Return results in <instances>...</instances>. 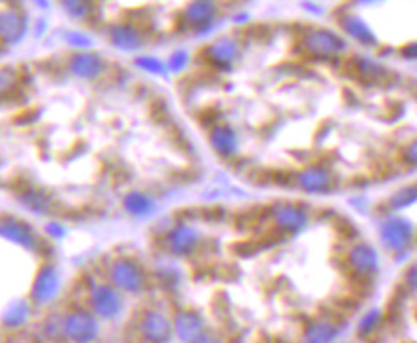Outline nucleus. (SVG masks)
Masks as SVG:
<instances>
[{
	"instance_id": "nucleus-1",
	"label": "nucleus",
	"mask_w": 417,
	"mask_h": 343,
	"mask_svg": "<svg viewBox=\"0 0 417 343\" xmlns=\"http://www.w3.org/2000/svg\"><path fill=\"white\" fill-rule=\"evenodd\" d=\"M379 240L392 255H406L413 246V227L400 215H390L379 225Z\"/></svg>"
},
{
	"instance_id": "nucleus-2",
	"label": "nucleus",
	"mask_w": 417,
	"mask_h": 343,
	"mask_svg": "<svg viewBox=\"0 0 417 343\" xmlns=\"http://www.w3.org/2000/svg\"><path fill=\"white\" fill-rule=\"evenodd\" d=\"M270 213H272L276 227L283 230V232H301V230L307 228L308 220H310V211L302 204L278 201V204H274Z\"/></svg>"
},
{
	"instance_id": "nucleus-3",
	"label": "nucleus",
	"mask_w": 417,
	"mask_h": 343,
	"mask_svg": "<svg viewBox=\"0 0 417 343\" xmlns=\"http://www.w3.org/2000/svg\"><path fill=\"white\" fill-rule=\"evenodd\" d=\"M295 186L304 194H329L335 188V179L328 167L308 165L295 175Z\"/></svg>"
},
{
	"instance_id": "nucleus-4",
	"label": "nucleus",
	"mask_w": 417,
	"mask_h": 343,
	"mask_svg": "<svg viewBox=\"0 0 417 343\" xmlns=\"http://www.w3.org/2000/svg\"><path fill=\"white\" fill-rule=\"evenodd\" d=\"M199 242H201V232L188 223H180L177 227H172L165 236V246L177 257H190L195 254Z\"/></svg>"
},
{
	"instance_id": "nucleus-5",
	"label": "nucleus",
	"mask_w": 417,
	"mask_h": 343,
	"mask_svg": "<svg viewBox=\"0 0 417 343\" xmlns=\"http://www.w3.org/2000/svg\"><path fill=\"white\" fill-rule=\"evenodd\" d=\"M347 263L358 278H373L379 273V254L368 242H358L350 247Z\"/></svg>"
},
{
	"instance_id": "nucleus-6",
	"label": "nucleus",
	"mask_w": 417,
	"mask_h": 343,
	"mask_svg": "<svg viewBox=\"0 0 417 343\" xmlns=\"http://www.w3.org/2000/svg\"><path fill=\"white\" fill-rule=\"evenodd\" d=\"M304 49L310 52L316 58H335L347 49V42L342 41L341 37L331 31H323V29H318V31H310L304 39Z\"/></svg>"
},
{
	"instance_id": "nucleus-7",
	"label": "nucleus",
	"mask_w": 417,
	"mask_h": 343,
	"mask_svg": "<svg viewBox=\"0 0 417 343\" xmlns=\"http://www.w3.org/2000/svg\"><path fill=\"white\" fill-rule=\"evenodd\" d=\"M172 330L184 342H209L205 330V318L198 311H178L172 320Z\"/></svg>"
},
{
	"instance_id": "nucleus-8",
	"label": "nucleus",
	"mask_w": 417,
	"mask_h": 343,
	"mask_svg": "<svg viewBox=\"0 0 417 343\" xmlns=\"http://www.w3.org/2000/svg\"><path fill=\"white\" fill-rule=\"evenodd\" d=\"M111 278L115 280L119 288H123L124 292H132L136 294L144 288V270L132 259H119L111 268Z\"/></svg>"
},
{
	"instance_id": "nucleus-9",
	"label": "nucleus",
	"mask_w": 417,
	"mask_h": 343,
	"mask_svg": "<svg viewBox=\"0 0 417 343\" xmlns=\"http://www.w3.org/2000/svg\"><path fill=\"white\" fill-rule=\"evenodd\" d=\"M205 58L207 62L220 69V71H230L233 68V63L238 62V58H240V44L232 39L214 41L211 46H207Z\"/></svg>"
},
{
	"instance_id": "nucleus-10",
	"label": "nucleus",
	"mask_w": 417,
	"mask_h": 343,
	"mask_svg": "<svg viewBox=\"0 0 417 343\" xmlns=\"http://www.w3.org/2000/svg\"><path fill=\"white\" fill-rule=\"evenodd\" d=\"M209 144H211L212 151L220 156V158H233L238 150H240V137L238 131L230 127V125H217L209 135Z\"/></svg>"
},
{
	"instance_id": "nucleus-11",
	"label": "nucleus",
	"mask_w": 417,
	"mask_h": 343,
	"mask_svg": "<svg viewBox=\"0 0 417 343\" xmlns=\"http://www.w3.org/2000/svg\"><path fill=\"white\" fill-rule=\"evenodd\" d=\"M142 334L150 342H171L174 336L172 320L159 311H146L142 316Z\"/></svg>"
},
{
	"instance_id": "nucleus-12",
	"label": "nucleus",
	"mask_w": 417,
	"mask_h": 343,
	"mask_svg": "<svg viewBox=\"0 0 417 343\" xmlns=\"http://www.w3.org/2000/svg\"><path fill=\"white\" fill-rule=\"evenodd\" d=\"M341 324L335 323V320H331V318H314V320H308L302 336H304L307 342L326 343L337 339L341 336Z\"/></svg>"
},
{
	"instance_id": "nucleus-13",
	"label": "nucleus",
	"mask_w": 417,
	"mask_h": 343,
	"mask_svg": "<svg viewBox=\"0 0 417 343\" xmlns=\"http://www.w3.org/2000/svg\"><path fill=\"white\" fill-rule=\"evenodd\" d=\"M214 12H217L214 0H192L186 10V18L199 31H209L214 20Z\"/></svg>"
},
{
	"instance_id": "nucleus-14",
	"label": "nucleus",
	"mask_w": 417,
	"mask_h": 343,
	"mask_svg": "<svg viewBox=\"0 0 417 343\" xmlns=\"http://www.w3.org/2000/svg\"><path fill=\"white\" fill-rule=\"evenodd\" d=\"M121 297L117 295L115 289L111 288H98L92 294V307L98 315L102 316H115L121 311Z\"/></svg>"
},
{
	"instance_id": "nucleus-15",
	"label": "nucleus",
	"mask_w": 417,
	"mask_h": 343,
	"mask_svg": "<svg viewBox=\"0 0 417 343\" xmlns=\"http://www.w3.org/2000/svg\"><path fill=\"white\" fill-rule=\"evenodd\" d=\"M341 25L360 44H364V46H376V35L369 29L368 23L360 20L358 15H345L341 20Z\"/></svg>"
},
{
	"instance_id": "nucleus-16",
	"label": "nucleus",
	"mask_w": 417,
	"mask_h": 343,
	"mask_svg": "<svg viewBox=\"0 0 417 343\" xmlns=\"http://www.w3.org/2000/svg\"><path fill=\"white\" fill-rule=\"evenodd\" d=\"M124 207L130 215L134 217H150L155 211L158 204L153 201V198H150L148 194L142 192H132L124 198Z\"/></svg>"
},
{
	"instance_id": "nucleus-17",
	"label": "nucleus",
	"mask_w": 417,
	"mask_h": 343,
	"mask_svg": "<svg viewBox=\"0 0 417 343\" xmlns=\"http://www.w3.org/2000/svg\"><path fill=\"white\" fill-rule=\"evenodd\" d=\"M65 332H69L71 336L79 337V339H86V337H92L94 334V323L90 316L84 315H73L69 316V320H65Z\"/></svg>"
},
{
	"instance_id": "nucleus-18",
	"label": "nucleus",
	"mask_w": 417,
	"mask_h": 343,
	"mask_svg": "<svg viewBox=\"0 0 417 343\" xmlns=\"http://www.w3.org/2000/svg\"><path fill=\"white\" fill-rule=\"evenodd\" d=\"M58 286H60L58 276H56V273L52 270V268H49V270H44V273H42L39 282H37L34 297H37V299H41V301L50 299V297H54L56 292H58Z\"/></svg>"
},
{
	"instance_id": "nucleus-19",
	"label": "nucleus",
	"mask_w": 417,
	"mask_h": 343,
	"mask_svg": "<svg viewBox=\"0 0 417 343\" xmlns=\"http://www.w3.org/2000/svg\"><path fill=\"white\" fill-rule=\"evenodd\" d=\"M356 69H358V73H360L364 81H379V79L387 77V69L379 62L369 60V58H358L356 60Z\"/></svg>"
},
{
	"instance_id": "nucleus-20",
	"label": "nucleus",
	"mask_w": 417,
	"mask_h": 343,
	"mask_svg": "<svg viewBox=\"0 0 417 343\" xmlns=\"http://www.w3.org/2000/svg\"><path fill=\"white\" fill-rule=\"evenodd\" d=\"M381 323H383V311L373 307V309H369L368 313L358 320V328H356V332L362 337H368L381 326Z\"/></svg>"
},
{
	"instance_id": "nucleus-21",
	"label": "nucleus",
	"mask_w": 417,
	"mask_h": 343,
	"mask_svg": "<svg viewBox=\"0 0 417 343\" xmlns=\"http://www.w3.org/2000/svg\"><path fill=\"white\" fill-rule=\"evenodd\" d=\"M73 71L79 77H96L100 73V60L94 56H77Z\"/></svg>"
},
{
	"instance_id": "nucleus-22",
	"label": "nucleus",
	"mask_w": 417,
	"mask_h": 343,
	"mask_svg": "<svg viewBox=\"0 0 417 343\" xmlns=\"http://www.w3.org/2000/svg\"><path fill=\"white\" fill-rule=\"evenodd\" d=\"M413 201H416V186L411 185L408 186V188L398 190V192L389 199V206L392 211H402L406 207H410Z\"/></svg>"
},
{
	"instance_id": "nucleus-23",
	"label": "nucleus",
	"mask_w": 417,
	"mask_h": 343,
	"mask_svg": "<svg viewBox=\"0 0 417 343\" xmlns=\"http://www.w3.org/2000/svg\"><path fill=\"white\" fill-rule=\"evenodd\" d=\"M136 66L140 69H144L146 73H151V75H159L165 77L169 73V69L165 66L159 58H151V56H144V58H138Z\"/></svg>"
},
{
	"instance_id": "nucleus-24",
	"label": "nucleus",
	"mask_w": 417,
	"mask_h": 343,
	"mask_svg": "<svg viewBox=\"0 0 417 343\" xmlns=\"http://www.w3.org/2000/svg\"><path fill=\"white\" fill-rule=\"evenodd\" d=\"M188 63H190V54L186 50H177V52L171 54V60H169L167 69L172 71V73H180V71H184Z\"/></svg>"
},
{
	"instance_id": "nucleus-25",
	"label": "nucleus",
	"mask_w": 417,
	"mask_h": 343,
	"mask_svg": "<svg viewBox=\"0 0 417 343\" xmlns=\"http://www.w3.org/2000/svg\"><path fill=\"white\" fill-rule=\"evenodd\" d=\"M402 159L406 161V163L410 165V167H416V161H417L416 140H411L410 144L404 148V150H402Z\"/></svg>"
},
{
	"instance_id": "nucleus-26",
	"label": "nucleus",
	"mask_w": 417,
	"mask_h": 343,
	"mask_svg": "<svg viewBox=\"0 0 417 343\" xmlns=\"http://www.w3.org/2000/svg\"><path fill=\"white\" fill-rule=\"evenodd\" d=\"M408 284H410V292H416V267H410L408 270Z\"/></svg>"
}]
</instances>
